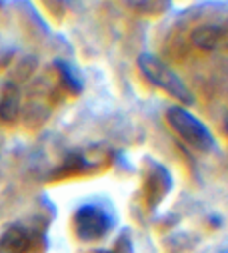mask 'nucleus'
<instances>
[{"mask_svg":"<svg viewBox=\"0 0 228 253\" xmlns=\"http://www.w3.org/2000/svg\"><path fill=\"white\" fill-rule=\"evenodd\" d=\"M140 64H142V68H144V72H146V76L154 82V84H158L160 88H164V90H168L170 94H172L174 98H178V100H182V102H190L192 98H190V94L186 92V88H184V84L170 72L168 68H164L158 60H154V58H150V56H146V58H142L140 60Z\"/></svg>","mask_w":228,"mask_h":253,"instance_id":"f257e3e1","label":"nucleus"},{"mask_svg":"<svg viewBox=\"0 0 228 253\" xmlns=\"http://www.w3.org/2000/svg\"><path fill=\"white\" fill-rule=\"evenodd\" d=\"M170 122H172V126L182 134V138H186L188 142H192L196 148H208L212 144L208 132L202 128V126L192 116H188L186 112L172 110V112H170Z\"/></svg>","mask_w":228,"mask_h":253,"instance_id":"f03ea898","label":"nucleus"},{"mask_svg":"<svg viewBox=\"0 0 228 253\" xmlns=\"http://www.w3.org/2000/svg\"><path fill=\"white\" fill-rule=\"evenodd\" d=\"M128 2H130L132 6H144V8H146V6H150V4L154 2V0H128Z\"/></svg>","mask_w":228,"mask_h":253,"instance_id":"7ed1b4c3","label":"nucleus"}]
</instances>
